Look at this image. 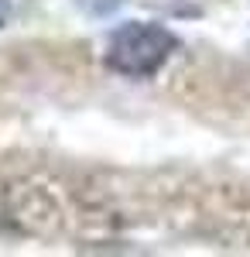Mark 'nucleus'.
Here are the masks:
<instances>
[{"instance_id":"obj_1","label":"nucleus","mask_w":250,"mask_h":257,"mask_svg":"<svg viewBox=\"0 0 250 257\" xmlns=\"http://www.w3.org/2000/svg\"><path fill=\"white\" fill-rule=\"evenodd\" d=\"M175 48H178V38L168 28L148 24V21H131L113 31V38L106 45V65L120 76L148 79L168 62Z\"/></svg>"},{"instance_id":"obj_2","label":"nucleus","mask_w":250,"mask_h":257,"mask_svg":"<svg viewBox=\"0 0 250 257\" xmlns=\"http://www.w3.org/2000/svg\"><path fill=\"white\" fill-rule=\"evenodd\" d=\"M7 18H11V0H0V28L7 24Z\"/></svg>"}]
</instances>
